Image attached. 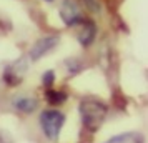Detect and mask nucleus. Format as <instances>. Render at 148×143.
<instances>
[{
	"instance_id": "1",
	"label": "nucleus",
	"mask_w": 148,
	"mask_h": 143,
	"mask_svg": "<svg viewBox=\"0 0 148 143\" xmlns=\"http://www.w3.org/2000/svg\"><path fill=\"white\" fill-rule=\"evenodd\" d=\"M78 113H80L82 123L88 131H97L100 128L105 118L108 115V105L93 96L83 98L78 105Z\"/></svg>"
},
{
	"instance_id": "2",
	"label": "nucleus",
	"mask_w": 148,
	"mask_h": 143,
	"mask_svg": "<svg viewBox=\"0 0 148 143\" xmlns=\"http://www.w3.org/2000/svg\"><path fill=\"white\" fill-rule=\"evenodd\" d=\"M65 123V115L55 108L43 110L40 113V127L43 135L47 136L50 142H57L58 135L62 131V127Z\"/></svg>"
},
{
	"instance_id": "3",
	"label": "nucleus",
	"mask_w": 148,
	"mask_h": 143,
	"mask_svg": "<svg viewBox=\"0 0 148 143\" xmlns=\"http://www.w3.org/2000/svg\"><path fill=\"white\" fill-rule=\"evenodd\" d=\"M60 18L67 27H77L85 17L77 0H63L60 3Z\"/></svg>"
},
{
	"instance_id": "4",
	"label": "nucleus",
	"mask_w": 148,
	"mask_h": 143,
	"mask_svg": "<svg viewBox=\"0 0 148 143\" xmlns=\"http://www.w3.org/2000/svg\"><path fill=\"white\" fill-rule=\"evenodd\" d=\"M78 32H77V40L83 48L92 47L97 40V35H98V25L93 18H83V20L77 25Z\"/></svg>"
},
{
	"instance_id": "5",
	"label": "nucleus",
	"mask_w": 148,
	"mask_h": 143,
	"mask_svg": "<svg viewBox=\"0 0 148 143\" xmlns=\"http://www.w3.org/2000/svg\"><path fill=\"white\" fill-rule=\"evenodd\" d=\"M58 35H47L42 37L34 43V47L30 48V58L32 60H40L42 57H45L47 53H50L57 45H58Z\"/></svg>"
},
{
	"instance_id": "6",
	"label": "nucleus",
	"mask_w": 148,
	"mask_h": 143,
	"mask_svg": "<svg viewBox=\"0 0 148 143\" xmlns=\"http://www.w3.org/2000/svg\"><path fill=\"white\" fill-rule=\"evenodd\" d=\"M27 63L23 60H17L15 63L12 65H8L7 70H5V73H3V78H5V82L8 85H17V83H20L23 80V75H25V72H27Z\"/></svg>"
},
{
	"instance_id": "7",
	"label": "nucleus",
	"mask_w": 148,
	"mask_h": 143,
	"mask_svg": "<svg viewBox=\"0 0 148 143\" xmlns=\"http://www.w3.org/2000/svg\"><path fill=\"white\" fill-rule=\"evenodd\" d=\"M105 143H145V140L138 131H125V133L108 138Z\"/></svg>"
},
{
	"instance_id": "8",
	"label": "nucleus",
	"mask_w": 148,
	"mask_h": 143,
	"mask_svg": "<svg viewBox=\"0 0 148 143\" xmlns=\"http://www.w3.org/2000/svg\"><path fill=\"white\" fill-rule=\"evenodd\" d=\"M14 107L23 113H32L37 108V100L32 96H18L14 100Z\"/></svg>"
},
{
	"instance_id": "9",
	"label": "nucleus",
	"mask_w": 148,
	"mask_h": 143,
	"mask_svg": "<svg viewBox=\"0 0 148 143\" xmlns=\"http://www.w3.org/2000/svg\"><path fill=\"white\" fill-rule=\"evenodd\" d=\"M47 102L50 105H60L67 100V93L65 92H58V90H53V88H47Z\"/></svg>"
},
{
	"instance_id": "10",
	"label": "nucleus",
	"mask_w": 148,
	"mask_h": 143,
	"mask_svg": "<svg viewBox=\"0 0 148 143\" xmlns=\"http://www.w3.org/2000/svg\"><path fill=\"white\" fill-rule=\"evenodd\" d=\"M55 82V72L53 70H48L43 73V85L47 87V88H52V85Z\"/></svg>"
},
{
	"instance_id": "11",
	"label": "nucleus",
	"mask_w": 148,
	"mask_h": 143,
	"mask_svg": "<svg viewBox=\"0 0 148 143\" xmlns=\"http://www.w3.org/2000/svg\"><path fill=\"white\" fill-rule=\"evenodd\" d=\"M83 3H85L92 12H93V10H98V3H97V0H83Z\"/></svg>"
},
{
	"instance_id": "12",
	"label": "nucleus",
	"mask_w": 148,
	"mask_h": 143,
	"mask_svg": "<svg viewBox=\"0 0 148 143\" xmlns=\"http://www.w3.org/2000/svg\"><path fill=\"white\" fill-rule=\"evenodd\" d=\"M45 2H53V0H45Z\"/></svg>"
}]
</instances>
